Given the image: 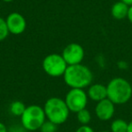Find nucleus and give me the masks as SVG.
I'll list each match as a JSON object with an SVG mask.
<instances>
[{"label": "nucleus", "mask_w": 132, "mask_h": 132, "mask_svg": "<svg viewBox=\"0 0 132 132\" xmlns=\"http://www.w3.org/2000/svg\"><path fill=\"white\" fill-rule=\"evenodd\" d=\"M132 97V86L126 79L117 77L107 85V98L114 104H125Z\"/></svg>", "instance_id": "f03ea898"}, {"label": "nucleus", "mask_w": 132, "mask_h": 132, "mask_svg": "<svg viewBox=\"0 0 132 132\" xmlns=\"http://www.w3.org/2000/svg\"><path fill=\"white\" fill-rule=\"evenodd\" d=\"M87 94L90 100L99 102L107 98V86L100 84V83L90 85Z\"/></svg>", "instance_id": "9d476101"}, {"label": "nucleus", "mask_w": 132, "mask_h": 132, "mask_svg": "<svg viewBox=\"0 0 132 132\" xmlns=\"http://www.w3.org/2000/svg\"><path fill=\"white\" fill-rule=\"evenodd\" d=\"M128 132H132V120H130L128 122Z\"/></svg>", "instance_id": "412c9836"}, {"label": "nucleus", "mask_w": 132, "mask_h": 132, "mask_svg": "<svg viewBox=\"0 0 132 132\" xmlns=\"http://www.w3.org/2000/svg\"><path fill=\"white\" fill-rule=\"evenodd\" d=\"M63 78L66 84L72 89H83L92 83L93 75L87 66L80 63L68 65L63 74Z\"/></svg>", "instance_id": "f257e3e1"}, {"label": "nucleus", "mask_w": 132, "mask_h": 132, "mask_svg": "<svg viewBox=\"0 0 132 132\" xmlns=\"http://www.w3.org/2000/svg\"><path fill=\"white\" fill-rule=\"evenodd\" d=\"M57 126L55 123L52 122L50 120L44 121V124L41 126L40 131L41 132H56L57 130Z\"/></svg>", "instance_id": "dca6fc26"}, {"label": "nucleus", "mask_w": 132, "mask_h": 132, "mask_svg": "<svg viewBox=\"0 0 132 132\" xmlns=\"http://www.w3.org/2000/svg\"><path fill=\"white\" fill-rule=\"evenodd\" d=\"M45 113L42 107L38 105H30L21 116V123L24 129L35 131L40 129L41 126L45 121Z\"/></svg>", "instance_id": "20e7f679"}, {"label": "nucleus", "mask_w": 132, "mask_h": 132, "mask_svg": "<svg viewBox=\"0 0 132 132\" xmlns=\"http://www.w3.org/2000/svg\"><path fill=\"white\" fill-rule=\"evenodd\" d=\"M68 64L66 63L62 54L52 53L44 57L43 60V69L51 77L63 76Z\"/></svg>", "instance_id": "39448f33"}, {"label": "nucleus", "mask_w": 132, "mask_h": 132, "mask_svg": "<svg viewBox=\"0 0 132 132\" xmlns=\"http://www.w3.org/2000/svg\"><path fill=\"white\" fill-rule=\"evenodd\" d=\"M127 18L128 19L130 23L132 24V6H129V8H128V16Z\"/></svg>", "instance_id": "a211bd4d"}, {"label": "nucleus", "mask_w": 132, "mask_h": 132, "mask_svg": "<svg viewBox=\"0 0 132 132\" xmlns=\"http://www.w3.org/2000/svg\"><path fill=\"white\" fill-rule=\"evenodd\" d=\"M62 56L68 65L80 64L84 58V49L81 44L72 43L64 47Z\"/></svg>", "instance_id": "0eeeda50"}, {"label": "nucleus", "mask_w": 132, "mask_h": 132, "mask_svg": "<svg viewBox=\"0 0 132 132\" xmlns=\"http://www.w3.org/2000/svg\"><path fill=\"white\" fill-rule=\"evenodd\" d=\"M26 107L24 104V102H22L20 101H15L10 104L9 110L13 115L21 117L24 112V110H26Z\"/></svg>", "instance_id": "ddd939ff"}, {"label": "nucleus", "mask_w": 132, "mask_h": 132, "mask_svg": "<svg viewBox=\"0 0 132 132\" xmlns=\"http://www.w3.org/2000/svg\"><path fill=\"white\" fill-rule=\"evenodd\" d=\"M0 132H7L6 126L2 122H0Z\"/></svg>", "instance_id": "6ab92c4d"}, {"label": "nucleus", "mask_w": 132, "mask_h": 132, "mask_svg": "<svg viewBox=\"0 0 132 132\" xmlns=\"http://www.w3.org/2000/svg\"><path fill=\"white\" fill-rule=\"evenodd\" d=\"M119 1L125 3V4H127L128 6H132V0H119Z\"/></svg>", "instance_id": "aec40b11"}, {"label": "nucleus", "mask_w": 132, "mask_h": 132, "mask_svg": "<svg viewBox=\"0 0 132 132\" xmlns=\"http://www.w3.org/2000/svg\"><path fill=\"white\" fill-rule=\"evenodd\" d=\"M77 119L81 125L89 124V122H90V119H92L90 112L86 108L80 110L79 112H77Z\"/></svg>", "instance_id": "4468645a"}, {"label": "nucleus", "mask_w": 132, "mask_h": 132, "mask_svg": "<svg viewBox=\"0 0 132 132\" xmlns=\"http://www.w3.org/2000/svg\"><path fill=\"white\" fill-rule=\"evenodd\" d=\"M76 132H94V130L92 127L88 126V125H81L77 128Z\"/></svg>", "instance_id": "f3484780"}, {"label": "nucleus", "mask_w": 132, "mask_h": 132, "mask_svg": "<svg viewBox=\"0 0 132 132\" xmlns=\"http://www.w3.org/2000/svg\"><path fill=\"white\" fill-rule=\"evenodd\" d=\"M95 113L98 119L106 121L110 119L115 113V104L108 98L99 101L95 107Z\"/></svg>", "instance_id": "1a4fd4ad"}, {"label": "nucleus", "mask_w": 132, "mask_h": 132, "mask_svg": "<svg viewBox=\"0 0 132 132\" xmlns=\"http://www.w3.org/2000/svg\"><path fill=\"white\" fill-rule=\"evenodd\" d=\"M8 31L12 35H21L26 28V21L21 14L14 12L7 15L6 19Z\"/></svg>", "instance_id": "6e6552de"}, {"label": "nucleus", "mask_w": 132, "mask_h": 132, "mask_svg": "<svg viewBox=\"0 0 132 132\" xmlns=\"http://www.w3.org/2000/svg\"><path fill=\"white\" fill-rule=\"evenodd\" d=\"M8 34H9V31H8L6 20L0 17V42L4 41L8 36Z\"/></svg>", "instance_id": "2eb2a0df"}, {"label": "nucleus", "mask_w": 132, "mask_h": 132, "mask_svg": "<svg viewBox=\"0 0 132 132\" xmlns=\"http://www.w3.org/2000/svg\"><path fill=\"white\" fill-rule=\"evenodd\" d=\"M2 1H4V2H6V3H10V2H12V1H14V0H2Z\"/></svg>", "instance_id": "4be33fe9"}, {"label": "nucleus", "mask_w": 132, "mask_h": 132, "mask_svg": "<svg viewBox=\"0 0 132 132\" xmlns=\"http://www.w3.org/2000/svg\"><path fill=\"white\" fill-rule=\"evenodd\" d=\"M65 102L67 107L72 112H79L86 108L88 103V94L83 89H71L66 94Z\"/></svg>", "instance_id": "423d86ee"}, {"label": "nucleus", "mask_w": 132, "mask_h": 132, "mask_svg": "<svg viewBox=\"0 0 132 132\" xmlns=\"http://www.w3.org/2000/svg\"><path fill=\"white\" fill-rule=\"evenodd\" d=\"M44 110L48 120L56 125H61L65 122L70 113V110L67 107L65 101L57 97L48 99L44 104Z\"/></svg>", "instance_id": "7ed1b4c3"}, {"label": "nucleus", "mask_w": 132, "mask_h": 132, "mask_svg": "<svg viewBox=\"0 0 132 132\" xmlns=\"http://www.w3.org/2000/svg\"><path fill=\"white\" fill-rule=\"evenodd\" d=\"M100 132H111V131H106V130H104V131H100Z\"/></svg>", "instance_id": "5701e85b"}, {"label": "nucleus", "mask_w": 132, "mask_h": 132, "mask_svg": "<svg viewBox=\"0 0 132 132\" xmlns=\"http://www.w3.org/2000/svg\"><path fill=\"white\" fill-rule=\"evenodd\" d=\"M128 122L121 119H118L112 121L110 125V131L111 132H128Z\"/></svg>", "instance_id": "f8f14e48"}, {"label": "nucleus", "mask_w": 132, "mask_h": 132, "mask_svg": "<svg viewBox=\"0 0 132 132\" xmlns=\"http://www.w3.org/2000/svg\"><path fill=\"white\" fill-rule=\"evenodd\" d=\"M129 6L121 1H118L111 6V15L117 20H122L128 16Z\"/></svg>", "instance_id": "9b49d317"}]
</instances>
